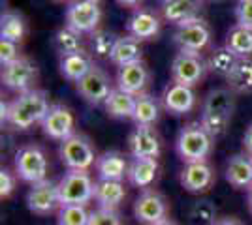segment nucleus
<instances>
[{
  "label": "nucleus",
  "mask_w": 252,
  "mask_h": 225,
  "mask_svg": "<svg viewBox=\"0 0 252 225\" xmlns=\"http://www.w3.org/2000/svg\"><path fill=\"white\" fill-rule=\"evenodd\" d=\"M51 105L49 94L42 88L17 94V98H13L8 105L6 126H10L15 131H27L34 124H42Z\"/></svg>",
  "instance_id": "nucleus-1"
},
{
  "label": "nucleus",
  "mask_w": 252,
  "mask_h": 225,
  "mask_svg": "<svg viewBox=\"0 0 252 225\" xmlns=\"http://www.w3.org/2000/svg\"><path fill=\"white\" fill-rule=\"evenodd\" d=\"M233 111H235V94L230 88H215L209 90L203 100L200 122L215 139H219L230 128Z\"/></svg>",
  "instance_id": "nucleus-2"
},
{
  "label": "nucleus",
  "mask_w": 252,
  "mask_h": 225,
  "mask_svg": "<svg viewBox=\"0 0 252 225\" xmlns=\"http://www.w3.org/2000/svg\"><path fill=\"white\" fill-rule=\"evenodd\" d=\"M213 149H215V137L203 128L201 122H190L183 126L175 141V150L185 163L209 160Z\"/></svg>",
  "instance_id": "nucleus-3"
},
{
  "label": "nucleus",
  "mask_w": 252,
  "mask_h": 225,
  "mask_svg": "<svg viewBox=\"0 0 252 225\" xmlns=\"http://www.w3.org/2000/svg\"><path fill=\"white\" fill-rule=\"evenodd\" d=\"M13 171L23 182L38 184L42 180H47L49 175V158L45 150L40 145H25L15 152L13 158Z\"/></svg>",
  "instance_id": "nucleus-4"
},
{
  "label": "nucleus",
  "mask_w": 252,
  "mask_h": 225,
  "mask_svg": "<svg viewBox=\"0 0 252 225\" xmlns=\"http://www.w3.org/2000/svg\"><path fill=\"white\" fill-rule=\"evenodd\" d=\"M59 156L68 169L75 171H89L91 167H94L98 160L93 141L83 133H74L68 139L61 141Z\"/></svg>",
  "instance_id": "nucleus-5"
},
{
  "label": "nucleus",
  "mask_w": 252,
  "mask_h": 225,
  "mask_svg": "<svg viewBox=\"0 0 252 225\" xmlns=\"http://www.w3.org/2000/svg\"><path fill=\"white\" fill-rule=\"evenodd\" d=\"M96 180L89 171H75L68 169L59 180V193L63 204H87L94 201Z\"/></svg>",
  "instance_id": "nucleus-6"
},
{
  "label": "nucleus",
  "mask_w": 252,
  "mask_h": 225,
  "mask_svg": "<svg viewBox=\"0 0 252 225\" xmlns=\"http://www.w3.org/2000/svg\"><path fill=\"white\" fill-rule=\"evenodd\" d=\"M209 72L207 60L201 53H189V51H179L171 60V81L179 85L196 86L205 79Z\"/></svg>",
  "instance_id": "nucleus-7"
},
{
  "label": "nucleus",
  "mask_w": 252,
  "mask_h": 225,
  "mask_svg": "<svg viewBox=\"0 0 252 225\" xmlns=\"http://www.w3.org/2000/svg\"><path fill=\"white\" fill-rule=\"evenodd\" d=\"M0 77H2V83L6 88H10L17 94H23V92L36 88V83L40 79V70L34 60L21 56L11 64L2 66Z\"/></svg>",
  "instance_id": "nucleus-8"
},
{
  "label": "nucleus",
  "mask_w": 252,
  "mask_h": 225,
  "mask_svg": "<svg viewBox=\"0 0 252 225\" xmlns=\"http://www.w3.org/2000/svg\"><path fill=\"white\" fill-rule=\"evenodd\" d=\"M211 38V26L203 17L179 25L177 30L173 32V43L177 45V49L189 53H203L209 47Z\"/></svg>",
  "instance_id": "nucleus-9"
},
{
  "label": "nucleus",
  "mask_w": 252,
  "mask_h": 225,
  "mask_svg": "<svg viewBox=\"0 0 252 225\" xmlns=\"http://www.w3.org/2000/svg\"><path fill=\"white\" fill-rule=\"evenodd\" d=\"M134 218L139 224L143 225H158L168 220L169 214V203L168 199L162 193L149 188V190H141L134 201Z\"/></svg>",
  "instance_id": "nucleus-10"
},
{
  "label": "nucleus",
  "mask_w": 252,
  "mask_h": 225,
  "mask_svg": "<svg viewBox=\"0 0 252 225\" xmlns=\"http://www.w3.org/2000/svg\"><path fill=\"white\" fill-rule=\"evenodd\" d=\"M102 23V8L93 0H72L66 8V26L79 34H93Z\"/></svg>",
  "instance_id": "nucleus-11"
},
{
  "label": "nucleus",
  "mask_w": 252,
  "mask_h": 225,
  "mask_svg": "<svg viewBox=\"0 0 252 225\" xmlns=\"http://www.w3.org/2000/svg\"><path fill=\"white\" fill-rule=\"evenodd\" d=\"M27 206L36 216H49L59 212V208L63 206L59 182L47 178L38 184H31V190L27 193Z\"/></svg>",
  "instance_id": "nucleus-12"
},
{
  "label": "nucleus",
  "mask_w": 252,
  "mask_h": 225,
  "mask_svg": "<svg viewBox=\"0 0 252 225\" xmlns=\"http://www.w3.org/2000/svg\"><path fill=\"white\" fill-rule=\"evenodd\" d=\"M75 88H77L79 96L83 98L87 103H91V105H104L105 100L109 98L111 90L115 86L111 85L109 74L105 72L104 68L94 64L93 70L85 75L81 81L75 83Z\"/></svg>",
  "instance_id": "nucleus-13"
},
{
  "label": "nucleus",
  "mask_w": 252,
  "mask_h": 225,
  "mask_svg": "<svg viewBox=\"0 0 252 225\" xmlns=\"http://www.w3.org/2000/svg\"><path fill=\"white\" fill-rule=\"evenodd\" d=\"M217 180V173L209 161H190L179 173V182L189 193H205L213 188Z\"/></svg>",
  "instance_id": "nucleus-14"
},
{
  "label": "nucleus",
  "mask_w": 252,
  "mask_h": 225,
  "mask_svg": "<svg viewBox=\"0 0 252 225\" xmlns=\"http://www.w3.org/2000/svg\"><path fill=\"white\" fill-rule=\"evenodd\" d=\"M43 133L55 141H64L75 133V117L72 109L63 103H53L42 122Z\"/></svg>",
  "instance_id": "nucleus-15"
},
{
  "label": "nucleus",
  "mask_w": 252,
  "mask_h": 225,
  "mask_svg": "<svg viewBox=\"0 0 252 225\" xmlns=\"http://www.w3.org/2000/svg\"><path fill=\"white\" fill-rule=\"evenodd\" d=\"M162 30V19L160 15L147 8H136L126 23V32L128 36L136 38L139 42L157 40Z\"/></svg>",
  "instance_id": "nucleus-16"
},
{
  "label": "nucleus",
  "mask_w": 252,
  "mask_h": 225,
  "mask_svg": "<svg viewBox=\"0 0 252 225\" xmlns=\"http://www.w3.org/2000/svg\"><path fill=\"white\" fill-rule=\"evenodd\" d=\"M128 150L132 158H160L162 141L155 126H136L128 137Z\"/></svg>",
  "instance_id": "nucleus-17"
},
{
  "label": "nucleus",
  "mask_w": 252,
  "mask_h": 225,
  "mask_svg": "<svg viewBox=\"0 0 252 225\" xmlns=\"http://www.w3.org/2000/svg\"><path fill=\"white\" fill-rule=\"evenodd\" d=\"M149 83H151V72L149 66L143 60H137L132 64H126L119 68L117 72V88L130 92L134 96H139L147 90Z\"/></svg>",
  "instance_id": "nucleus-18"
},
{
  "label": "nucleus",
  "mask_w": 252,
  "mask_h": 225,
  "mask_svg": "<svg viewBox=\"0 0 252 225\" xmlns=\"http://www.w3.org/2000/svg\"><path fill=\"white\" fill-rule=\"evenodd\" d=\"M162 107L171 115H187L196 107V90L194 86L169 83L162 92Z\"/></svg>",
  "instance_id": "nucleus-19"
},
{
  "label": "nucleus",
  "mask_w": 252,
  "mask_h": 225,
  "mask_svg": "<svg viewBox=\"0 0 252 225\" xmlns=\"http://www.w3.org/2000/svg\"><path fill=\"white\" fill-rule=\"evenodd\" d=\"M201 10H203V0H162L160 4L162 19L177 26L201 17Z\"/></svg>",
  "instance_id": "nucleus-20"
},
{
  "label": "nucleus",
  "mask_w": 252,
  "mask_h": 225,
  "mask_svg": "<svg viewBox=\"0 0 252 225\" xmlns=\"http://www.w3.org/2000/svg\"><path fill=\"white\" fill-rule=\"evenodd\" d=\"M224 176L235 190H251L252 188V156L247 152L233 154L228 163Z\"/></svg>",
  "instance_id": "nucleus-21"
},
{
  "label": "nucleus",
  "mask_w": 252,
  "mask_h": 225,
  "mask_svg": "<svg viewBox=\"0 0 252 225\" xmlns=\"http://www.w3.org/2000/svg\"><path fill=\"white\" fill-rule=\"evenodd\" d=\"M128 167L130 163L125 158V154L117 150L100 154L94 165L98 178H104V180H125L128 178Z\"/></svg>",
  "instance_id": "nucleus-22"
},
{
  "label": "nucleus",
  "mask_w": 252,
  "mask_h": 225,
  "mask_svg": "<svg viewBox=\"0 0 252 225\" xmlns=\"http://www.w3.org/2000/svg\"><path fill=\"white\" fill-rule=\"evenodd\" d=\"M93 66H94L93 54L87 53L85 49L77 51V53L63 54V56H61V60H59V70H61V75H63L64 79L72 81V83L81 81L85 75L93 70Z\"/></svg>",
  "instance_id": "nucleus-23"
},
{
  "label": "nucleus",
  "mask_w": 252,
  "mask_h": 225,
  "mask_svg": "<svg viewBox=\"0 0 252 225\" xmlns=\"http://www.w3.org/2000/svg\"><path fill=\"white\" fill-rule=\"evenodd\" d=\"M158 160L155 158H132L128 167V182L139 190H149L158 176Z\"/></svg>",
  "instance_id": "nucleus-24"
},
{
  "label": "nucleus",
  "mask_w": 252,
  "mask_h": 225,
  "mask_svg": "<svg viewBox=\"0 0 252 225\" xmlns=\"http://www.w3.org/2000/svg\"><path fill=\"white\" fill-rule=\"evenodd\" d=\"M126 199L125 180H104L98 178L94 184V201L102 208L117 210Z\"/></svg>",
  "instance_id": "nucleus-25"
},
{
  "label": "nucleus",
  "mask_w": 252,
  "mask_h": 225,
  "mask_svg": "<svg viewBox=\"0 0 252 225\" xmlns=\"http://www.w3.org/2000/svg\"><path fill=\"white\" fill-rule=\"evenodd\" d=\"M136 100L137 96L125 92L121 88H113L109 98L105 100L104 109L105 113L111 118H119V120H128L134 118V111H136Z\"/></svg>",
  "instance_id": "nucleus-26"
},
{
  "label": "nucleus",
  "mask_w": 252,
  "mask_h": 225,
  "mask_svg": "<svg viewBox=\"0 0 252 225\" xmlns=\"http://www.w3.org/2000/svg\"><path fill=\"white\" fill-rule=\"evenodd\" d=\"M143 56V49H141V42L132 38V36H119L115 43V49L109 56V62L117 68H123L126 64H132L141 60Z\"/></svg>",
  "instance_id": "nucleus-27"
},
{
  "label": "nucleus",
  "mask_w": 252,
  "mask_h": 225,
  "mask_svg": "<svg viewBox=\"0 0 252 225\" xmlns=\"http://www.w3.org/2000/svg\"><path fill=\"white\" fill-rule=\"evenodd\" d=\"M226 83L233 94H252V58H239Z\"/></svg>",
  "instance_id": "nucleus-28"
},
{
  "label": "nucleus",
  "mask_w": 252,
  "mask_h": 225,
  "mask_svg": "<svg viewBox=\"0 0 252 225\" xmlns=\"http://www.w3.org/2000/svg\"><path fill=\"white\" fill-rule=\"evenodd\" d=\"M160 101L147 92L139 94L136 100V111H134V122L136 126H155L160 120Z\"/></svg>",
  "instance_id": "nucleus-29"
},
{
  "label": "nucleus",
  "mask_w": 252,
  "mask_h": 225,
  "mask_svg": "<svg viewBox=\"0 0 252 225\" xmlns=\"http://www.w3.org/2000/svg\"><path fill=\"white\" fill-rule=\"evenodd\" d=\"M29 32L27 19L17 11H4L0 17V38H6L15 43H21Z\"/></svg>",
  "instance_id": "nucleus-30"
},
{
  "label": "nucleus",
  "mask_w": 252,
  "mask_h": 225,
  "mask_svg": "<svg viewBox=\"0 0 252 225\" xmlns=\"http://www.w3.org/2000/svg\"><path fill=\"white\" fill-rule=\"evenodd\" d=\"M224 45L239 58H252V28H247L241 25L231 26L230 32L226 34Z\"/></svg>",
  "instance_id": "nucleus-31"
},
{
  "label": "nucleus",
  "mask_w": 252,
  "mask_h": 225,
  "mask_svg": "<svg viewBox=\"0 0 252 225\" xmlns=\"http://www.w3.org/2000/svg\"><path fill=\"white\" fill-rule=\"evenodd\" d=\"M237 60H239V56L233 54L224 45V47H219L211 53V56L207 58V66H209L211 74L219 75V77H228L233 70V66L237 64Z\"/></svg>",
  "instance_id": "nucleus-32"
},
{
  "label": "nucleus",
  "mask_w": 252,
  "mask_h": 225,
  "mask_svg": "<svg viewBox=\"0 0 252 225\" xmlns=\"http://www.w3.org/2000/svg\"><path fill=\"white\" fill-rule=\"evenodd\" d=\"M53 43H55V49L59 51V54H70V53H77L85 49L83 47V34H79L77 30L70 28L64 25L61 30H57L55 38H53Z\"/></svg>",
  "instance_id": "nucleus-33"
},
{
  "label": "nucleus",
  "mask_w": 252,
  "mask_h": 225,
  "mask_svg": "<svg viewBox=\"0 0 252 225\" xmlns=\"http://www.w3.org/2000/svg\"><path fill=\"white\" fill-rule=\"evenodd\" d=\"M219 222V212L217 206L207 201L200 199L190 206L189 210V224L190 225H215Z\"/></svg>",
  "instance_id": "nucleus-34"
},
{
  "label": "nucleus",
  "mask_w": 252,
  "mask_h": 225,
  "mask_svg": "<svg viewBox=\"0 0 252 225\" xmlns=\"http://www.w3.org/2000/svg\"><path fill=\"white\" fill-rule=\"evenodd\" d=\"M91 210L85 204H63L57 212V225H89Z\"/></svg>",
  "instance_id": "nucleus-35"
},
{
  "label": "nucleus",
  "mask_w": 252,
  "mask_h": 225,
  "mask_svg": "<svg viewBox=\"0 0 252 225\" xmlns=\"http://www.w3.org/2000/svg\"><path fill=\"white\" fill-rule=\"evenodd\" d=\"M117 40H119L117 34L98 28L96 32L91 34V51L98 58H107L109 60V56H111L113 49H115Z\"/></svg>",
  "instance_id": "nucleus-36"
},
{
  "label": "nucleus",
  "mask_w": 252,
  "mask_h": 225,
  "mask_svg": "<svg viewBox=\"0 0 252 225\" xmlns=\"http://www.w3.org/2000/svg\"><path fill=\"white\" fill-rule=\"evenodd\" d=\"M89 225H125V220L119 214V210L96 206L94 210H91Z\"/></svg>",
  "instance_id": "nucleus-37"
},
{
  "label": "nucleus",
  "mask_w": 252,
  "mask_h": 225,
  "mask_svg": "<svg viewBox=\"0 0 252 225\" xmlns=\"http://www.w3.org/2000/svg\"><path fill=\"white\" fill-rule=\"evenodd\" d=\"M17 58H21V49H19V43L6 40V38H0V64L6 66L15 62Z\"/></svg>",
  "instance_id": "nucleus-38"
},
{
  "label": "nucleus",
  "mask_w": 252,
  "mask_h": 225,
  "mask_svg": "<svg viewBox=\"0 0 252 225\" xmlns=\"http://www.w3.org/2000/svg\"><path fill=\"white\" fill-rule=\"evenodd\" d=\"M17 173L10 171V169H2L0 171V197L8 199L11 193L15 192L17 188Z\"/></svg>",
  "instance_id": "nucleus-39"
},
{
  "label": "nucleus",
  "mask_w": 252,
  "mask_h": 225,
  "mask_svg": "<svg viewBox=\"0 0 252 225\" xmlns=\"http://www.w3.org/2000/svg\"><path fill=\"white\" fill-rule=\"evenodd\" d=\"M235 21L241 26L252 28V0H239L235 8Z\"/></svg>",
  "instance_id": "nucleus-40"
},
{
  "label": "nucleus",
  "mask_w": 252,
  "mask_h": 225,
  "mask_svg": "<svg viewBox=\"0 0 252 225\" xmlns=\"http://www.w3.org/2000/svg\"><path fill=\"white\" fill-rule=\"evenodd\" d=\"M243 149H245L247 154H251L252 156V124L247 128L245 135H243Z\"/></svg>",
  "instance_id": "nucleus-41"
},
{
  "label": "nucleus",
  "mask_w": 252,
  "mask_h": 225,
  "mask_svg": "<svg viewBox=\"0 0 252 225\" xmlns=\"http://www.w3.org/2000/svg\"><path fill=\"white\" fill-rule=\"evenodd\" d=\"M215 225H245L239 220V218H233V216H224V218H219V222Z\"/></svg>",
  "instance_id": "nucleus-42"
},
{
  "label": "nucleus",
  "mask_w": 252,
  "mask_h": 225,
  "mask_svg": "<svg viewBox=\"0 0 252 225\" xmlns=\"http://www.w3.org/2000/svg\"><path fill=\"white\" fill-rule=\"evenodd\" d=\"M119 6H123V8H132V10H136L141 6V2L143 0H115Z\"/></svg>",
  "instance_id": "nucleus-43"
},
{
  "label": "nucleus",
  "mask_w": 252,
  "mask_h": 225,
  "mask_svg": "<svg viewBox=\"0 0 252 225\" xmlns=\"http://www.w3.org/2000/svg\"><path fill=\"white\" fill-rule=\"evenodd\" d=\"M247 203H249V210H251V214H252V188L249 190V197H247Z\"/></svg>",
  "instance_id": "nucleus-44"
},
{
  "label": "nucleus",
  "mask_w": 252,
  "mask_h": 225,
  "mask_svg": "<svg viewBox=\"0 0 252 225\" xmlns=\"http://www.w3.org/2000/svg\"><path fill=\"white\" fill-rule=\"evenodd\" d=\"M158 225H177V224H175V222H173V220H169V218H168V220H166V222H162V224H158Z\"/></svg>",
  "instance_id": "nucleus-45"
},
{
  "label": "nucleus",
  "mask_w": 252,
  "mask_h": 225,
  "mask_svg": "<svg viewBox=\"0 0 252 225\" xmlns=\"http://www.w3.org/2000/svg\"><path fill=\"white\" fill-rule=\"evenodd\" d=\"M51 2H72V0H51Z\"/></svg>",
  "instance_id": "nucleus-46"
},
{
  "label": "nucleus",
  "mask_w": 252,
  "mask_h": 225,
  "mask_svg": "<svg viewBox=\"0 0 252 225\" xmlns=\"http://www.w3.org/2000/svg\"><path fill=\"white\" fill-rule=\"evenodd\" d=\"M93 2H98V4H100V2H102V0H93Z\"/></svg>",
  "instance_id": "nucleus-47"
},
{
  "label": "nucleus",
  "mask_w": 252,
  "mask_h": 225,
  "mask_svg": "<svg viewBox=\"0 0 252 225\" xmlns=\"http://www.w3.org/2000/svg\"><path fill=\"white\" fill-rule=\"evenodd\" d=\"M160 2H162V0H160Z\"/></svg>",
  "instance_id": "nucleus-48"
}]
</instances>
